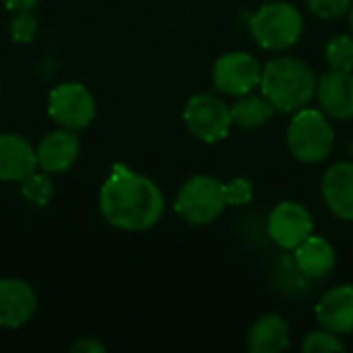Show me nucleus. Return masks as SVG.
<instances>
[{
  "mask_svg": "<svg viewBox=\"0 0 353 353\" xmlns=\"http://www.w3.org/2000/svg\"><path fill=\"white\" fill-rule=\"evenodd\" d=\"M2 2H4L6 8L17 10V12H21V10H31V8L37 4V0H2Z\"/></svg>",
  "mask_w": 353,
  "mask_h": 353,
  "instance_id": "obj_26",
  "label": "nucleus"
},
{
  "mask_svg": "<svg viewBox=\"0 0 353 353\" xmlns=\"http://www.w3.org/2000/svg\"><path fill=\"white\" fill-rule=\"evenodd\" d=\"M176 213L190 225L213 223L228 207L225 184L213 176H192L176 196Z\"/></svg>",
  "mask_w": 353,
  "mask_h": 353,
  "instance_id": "obj_5",
  "label": "nucleus"
},
{
  "mask_svg": "<svg viewBox=\"0 0 353 353\" xmlns=\"http://www.w3.org/2000/svg\"><path fill=\"white\" fill-rule=\"evenodd\" d=\"M302 352L306 353H331V352H345V343L341 341L339 335L327 331V329H319V331H312L304 343H302Z\"/></svg>",
  "mask_w": 353,
  "mask_h": 353,
  "instance_id": "obj_21",
  "label": "nucleus"
},
{
  "mask_svg": "<svg viewBox=\"0 0 353 353\" xmlns=\"http://www.w3.org/2000/svg\"><path fill=\"white\" fill-rule=\"evenodd\" d=\"M263 66L248 52H228L213 64V85L228 95L240 97L261 85Z\"/></svg>",
  "mask_w": 353,
  "mask_h": 353,
  "instance_id": "obj_8",
  "label": "nucleus"
},
{
  "mask_svg": "<svg viewBox=\"0 0 353 353\" xmlns=\"http://www.w3.org/2000/svg\"><path fill=\"white\" fill-rule=\"evenodd\" d=\"M35 29H37V21H35V17L29 10L17 12V17L10 21V35L19 43H27L33 37Z\"/></svg>",
  "mask_w": 353,
  "mask_h": 353,
  "instance_id": "obj_24",
  "label": "nucleus"
},
{
  "mask_svg": "<svg viewBox=\"0 0 353 353\" xmlns=\"http://www.w3.org/2000/svg\"><path fill=\"white\" fill-rule=\"evenodd\" d=\"M314 314L323 329L339 337L353 333V285L343 283L325 292Z\"/></svg>",
  "mask_w": 353,
  "mask_h": 353,
  "instance_id": "obj_12",
  "label": "nucleus"
},
{
  "mask_svg": "<svg viewBox=\"0 0 353 353\" xmlns=\"http://www.w3.org/2000/svg\"><path fill=\"white\" fill-rule=\"evenodd\" d=\"M184 122L192 137L203 143H219L232 128L230 105L215 95H192L184 108Z\"/></svg>",
  "mask_w": 353,
  "mask_h": 353,
  "instance_id": "obj_6",
  "label": "nucleus"
},
{
  "mask_svg": "<svg viewBox=\"0 0 353 353\" xmlns=\"http://www.w3.org/2000/svg\"><path fill=\"white\" fill-rule=\"evenodd\" d=\"M314 232L310 211L296 201H283L273 207L267 219V234L281 250H296Z\"/></svg>",
  "mask_w": 353,
  "mask_h": 353,
  "instance_id": "obj_9",
  "label": "nucleus"
},
{
  "mask_svg": "<svg viewBox=\"0 0 353 353\" xmlns=\"http://www.w3.org/2000/svg\"><path fill=\"white\" fill-rule=\"evenodd\" d=\"M37 306L29 283L21 279H0V327L17 329L25 325Z\"/></svg>",
  "mask_w": 353,
  "mask_h": 353,
  "instance_id": "obj_15",
  "label": "nucleus"
},
{
  "mask_svg": "<svg viewBox=\"0 0 353 353\" xmlns=\"http://www.w3.org/2000/svg\"><path fill=\"white\" fill-rule=\"evenodd\" d=\"M48 114L62 128L81 130L95 118V99L85 85L62 83L50 93Z\"/></svg>",
  "mask_w": 353,
  "mask_h": 353,
  "instance_id": "obj_7",
  "label": "nucleus"
},
{
  "mask_svg": "<svg viewBox=\"0 0 353 353\" xmlns=\"http://www.w3.org/2000/svg\"><path fill=\"white\" fill-rule=\"evenodd\" d=\"M81 143L77 134L68 128L50 132L41 139V143L35 149L37 155V168H41L46 174H60L66 172L79 157Z\"/></svg>",
  "mask_w": 353,
  "mask_h": 353,
  "instance_id": "obj_13",
  "label": "nucleus"
},
{
  "mask_svg": "<svg viewBox=\"0 0 353 353\" xmlns=\"http://www.w3.org/2000/svg\"><path fill=\"white\" fill-rule=\"evenodd\" d=\"M72 352L74 353H99V352H103V345H101L99 341H95V339L87 337V339H81L79 343H74Z\"/></svg>",
  "mask_w": 353,
  "mask_h": 353,
  "instance_id": "obj_25",
  "label": "nucleus"
},
{
  "mask_svg": "<svg viewBox=\"0 0 353 353\" xmlns=\"http://www.w3.org/2000/svg\"><path fill=\"white\" fill-rule=\"evenodd\" d=\"M230 112H232V122L238 124L240 128H259L273 118L275 108L265 95H254L250 91L246 95H240L230 105Z\"/></svg>",
  "mask_w": 353,
  "mask_h": 353,
  "instance_id": "obj_18",
  "label": "nucleus"
},
{
  "mask_svg": "<svg viewBox=\"0 0 353 353\" xmlns=\"http://www.w3.org/2000/svg\"><path fill=\"white\" fill-rule=\"evenodd\" d=\"M350 29H352V33H353V4H352V8H350Z\"/></svg>",
  "mask_w": 353,
  "mask_h": 353,
  "instance_id": "obj_27",
  "label": "nucleus"
},
{
  "mask_svg": "<svg viewBox=\"0 0 353 353\" xmlns=\"http://www.w3.org/2000/svg\"><path fill=\"white\" fill-rule=\"evenodd\" d=\"M316 99L321 112L333 120L353 118V72L329 70L316 81Z\"/></svg>",
  "mask_w": 353,
  "mask_h": 353,
  "instance_id": "obj_10",
  "label": "nucleus"
},
{
  "mask_svg": "<svg viewBox=\"0 0 353 353\" xmlns=\"http://www.w3.org/2000/svg\"><path fill=\"white\" fill-rule=\"evenodd\" d=\"M290 343V325L281 314H265L248 331V350L252 353H281Z\"/></svg>",
  "mask_w": 353,
  "mask_h": 353,
  "instance_id": "obj_17",
  "label": "nucleus"
},
{
  "mask_svg": "<svg viewBox=\"0 0 353 353\" xmlns=\"http://www.w3.org/2000/svg\"><path fill=\"white\" fill-rule=\"evenodd\" d=\"M250 33L267 52H285L294 48L304 31V19L296 4L275 0L263 4L250 17Z\"/></svg>",
  "mask_w": 353,
  "mask_h": 353,
  "instance_id": "obj_4",
  "label": "nucleus"
},
{
  "mask_svg": "<svg viewBox=\"0 0 353 353\" xmlns=\"http://www.w3.org/2000/svg\"><path fill=\"white\" fill-rule=\"evenodd\" d=\"M225 199H228V205H234V207L248 205L254 199V186H252V182L246 180V178L232 180L230 184H225Z\"/></svg>",
  "mask_w": 353,
  "mask_h": 353,
  "instance_id": "obj_23",
  "label": "nucleus"
},
{
  "mask_svg": "<svg viewBox=\"0 0 353 353\" xmlns=\"http://www.w3.org/2000/svg\"><path fill=\"white\" fill-rule=\"evenodd\" d=\"M314 70L296 56H277L269 60L261 74V91L275 112L294 114L308 108L316 97Z\"/></svg>",
  "mask_w": 353,
  "mask_h": 353,
  "instance_id": "obj_2",
  "label": "nucleus"
},
{
  "mask_svg": "<svg viewBox=\"0 0 353 353\" xmlns=\"http://www.w3.org/2000/svg\"><path fill=\"white\" fill-rule=\"evenodd\" d=\"M296 269L308 279H323L327 277L337 263V254L333 244L323 236H308L296 250H294Z\"/></svg>",
  "mask_w": 353,
  "mask_h": 353,
  "instance_id": "obj_16",
  "label": "nucleus"
},
{
  "mask_svg": "<svg viewBox=\"0 0 353 353\" xmlns=\"http://www.w3.org/2000/svg\"><path fill=\"white\" fill-rule=\"evenodd\" d=\"M353 0H306L308 10L319 19H339L350 12Z\"/></svg>",
  "mask_w": 353,
  "mask_h": 353,
  "instance_id": "obj_22",
  "label": "nucleus"
},
{
  "mask_svg": "<svg viewBox=\"0 0 353 353\" xmlns=\"http://www.w3.org/2000/svg\"><path fill=\"white\" fill-rule=\"evenodd\" d=\"M37 170V155L31 143L19 134H0V180L21 182Z\"/></svg>",
  "mask_w": 353,
  "mask_h": 353,
  "instance_id": "obj_14",
  "label": "nucleus"
},
{
  "mask_svg": "<svg viewBox=\"0 0 353 353\" xmlns=\"http://www.w3.org/2000/svg\"><path fill=\"white\" fill-rule=\"evenodd\" d=\"M321 194L335 217L353 223V161H337L325 172Z\"/></svg>",
  "mask_w": 353,
  "mask_h": 353,
  "instance_id": "obj_11",
  "label": "nucleus"
},
{
  "mask_svg": "<svg viewBox=\"0 0 353 353\" xmlns=\"http://www.w3.org/2000/svg\"><path fill=\"white\" fill-rule=\"evenodd\" d=\"M165 209L159 186L118 163L101 186L99 211L105 221L124 232H145L153 228Z\"/></svg>",
  "mask_w": 353,
  "mask_h": 353,
  "instance_id": "obj_1",
  "label": "nucleus"
},
{
  "mask_svg": "<svg viewBox=\"0 0 353 353\" xmlns=\"http://www.w3.org/2000/svg\"><path fill=\"white\" fill-rule=\"evenodd\" d=\"M325 60L331 70H353V35H335L325 46Z\"/></svg>",
  "mask_w": 353,
  "mask_h": 353,
  "instance_id": "obj_19",
  "label": "nucleus"
},
{
  "mask_svg": "<svg viewBox=\"0 0 353 353\" xmlns=\"http://www.w3.org/2000/svg\"><path fill=\"white\" fill-rule=\"evenodd\" d=\"M23 184H21V192H23V196L29 201V203H33V205H39V207H43L50 199H52V182L48 180V176H43V174H29L25 180H21Z\"/></svg>",
  "mask_w": 353,
  "mask_h": 353,
  "instance_id": "obj_20",
  "label": "nucleus"
},
{
  "mask_svg": "<svg viewBox=\"0 0 353 353\" xmlns=\"http://www.w3.org/2000/svg\"><path fill=\"white\" fill-rule=\"evenodd\" d=\"M285 141L290 153L308 165L325 161L335 147V128L329 116L314 108H302L292 114Z\"/></svg>",
  "mask_w": 353,
  "mask_h": 353,
  "instance_id": "obj_3",
  "label": "nucleus"
}]
</instances>
